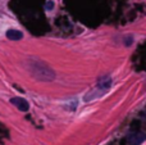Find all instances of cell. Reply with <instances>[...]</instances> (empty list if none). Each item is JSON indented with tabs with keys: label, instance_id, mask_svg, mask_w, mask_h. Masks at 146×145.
<instances>
[{
	"label": "cell",
	"instance_id": "3",
	"mask_svg": "<svg viewBox=\"0 0 146 145\" xmlns=\"http://www.w3.org/2000/svg\"><path fill=\"white\" fill-rule=\"evenodd\" d=\"M10 103H12L15 108H18L21 112H27V110L30 109V104H28V102L26 99H23V98H21V96L12 98V99H10Z\"/></svg>",
	"mask_w": 146,
	"mask_h": 145
},
{
	"label": "cell",
	"instance_id": "6",
	"mask_svg": "<svg viewBox=\"0 0 146 145\" xmlns=\"http://www.w3.org/2000/svg\"><path fill=\"white\" fill-rule=\"evenodd\" d=\"M77 105H78L77 99H72V100H69L68 103H66V104H63V107L66 108L67 110H69V112H73V110H76V109H77Z\"/></svg>",
	"mask_w": 146,
	"mask_h": 145
},
{
	"label": "cell",
	"instance_id": "4",
	"mask_svg": "<svg viewBox=\"0 0 146 145\" xmlns=\"http://www.w3.org/2000/svg\"><path fill=\"white\" fill-rule=\"evenodd\" d=\"M145 138L146 136L144 134H131L126 138V141L128 143V145H140L145 140Z\"/></svg>",
	"mask_w": 146,
	"mask_h": 145
},
{
	"label": "cell",
	"instance_id": "2",
	"mask_svg": "<svg viewBox=\"0 0 146 145\" xmlns=\"http://www.w3.org/2000/svg\"><path fill=\"white\" fill-rule=\"evenodd\" d=\"M111 84H113V81H111V78L109 76H101L100 78H99L96 86L94 87L92 90H90V91L83 96V102L90 103V102H94V100L99 99V98L104 96V95L109 91V89L111 87Z\"/></svg>",
	"mask_w": 146,
	"mask_h": 145
},
{
	"label": "cell",
	"instance_id": "1",
	"mask_svg": "<svg viewBox=\"0 0 146 145\" xmlns=\"http://www.w3.org/2000/svg\"><path fill=\"white\" fill-rule=\"evenodd\" d=\"M25 67L28 71V73L32 77H35L37 81L41 82H51L55 80V72L49 64L40 61L38 58L31 57L25 61Z\"/></svg>",
	"mask_w": 146,
	"mask_h": 145
},
{
	"label": "cell",
	"instance_id": "5",
	"mask_svg": "<svg viewBox=\"0 0 146 145\" xmlns=\"http://www.w3.org/2000/svg\"><path fill=\"white\" fill-rule=\"evenodd\" d=\"M5 36H7L8 40L10 41H19L23 39V32L19 30H8L7 33H5Z\"/></svg>",
	"mask_w": 146,
	"mask_h": 145
}]
</instances>
